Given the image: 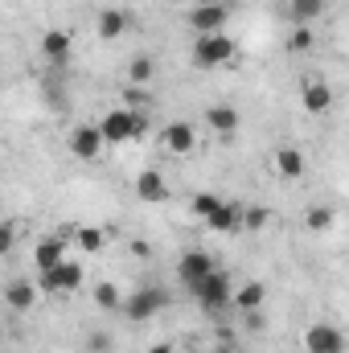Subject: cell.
Masks as SVG:
<instances>
[{
	"instance_id": "obj_1",
	"label": "cell",
	"mask_w": 349,
	"mask_h": 353,
	"mask_svg": "<svg viewBox=\"0 0 349 353\" xmlns=\"http://www.w3.org/2000/svg\"><path fill=\"white\" fill-rule=\"evenodd\" d=\"M99 132L107 144H132L144 136V111H132V107H119V111H107L99 119Z\"/></svg>"
},
{
	"instance_id": "obj_2",
	"label": "cell",
	"mask_w": 349,
	"mask_h": 353,
	"mask_svg": "<svg viewBox=\"0 0 349 353\" xmlns=\"http://www.w3.org/2000/svg\"><path fill=\"white\" fill-rule=\"evenodd\" d=\"M193 300H197L206 312L235 308V288H230V275H226V271H214V275H206V279L193 288Z\"/></svg>"
},
{
	"instance_id": "obj_3",
	"label": "cell",
	"mask_w": 349,
	"mask_h": 353,
	"mask_svg": "<svg viewBox=\"0 0 349 353\" xmlns=\"http://www.w3.org/2000/svg\"><path fill=\"white\" fill-rule=\"evenodd\" d=\"M161 308H169V292L165 288H140V292H132V300L119 308L128 321H152Z\"/></svg>"
},
{
	"instance_id": "obj_4",
	"label": "cell",
	"mask_w": 349,
	"mask_h": 353,
	"mask_svg": "<svg viewBox=\"0 0 349 353\" xmlns=\"http://www.w3.org/2000/svg\"><path fill=\"white\" fill-rule=\"evenodd\" d=\"M230 58H235V41L226 33H206L193 46V62L197 66H226Z\"/></svg>"
},
{
	"instance_id": "obj_5",
	"label": "cell",
	"mask_w": 349,
	"mask_h": 353,
	"mask_svg": "<svg viewBox=\"0 0 349 353\" xmlns=\"http://www.w3.org/2000/svg\"><path fill=\"white\" fill-rule=\"evenodd\" d=\"M214 271H218V267H214V259H210L206 251H185V255H181V263H177V279L193 292V288H197L206 275H214Z\"/></svg>"
},
{
	"instance_id": "obj_6",
	"label": "cell",
	"mask_w": 349,
	"mask_h": 353,
	"mask_svg": "<svg viewBox=\"0 0 349 353\" xmlns=\"http://www.w3.org/2000/svg\"><path fill=\"white\" fill-rule=\"evenodd\" d=\"M304 350L308 353H346V333L333 325H312L304 333Z\"/></svg>"
},
{
	"instance_id": "obj_7",
	"label": "cell",
	"mask_w": 349,
	"mask_h": 353,
	"mask_svg": "<svg viewBox=\"0 0 349 353\" xmlns=\"http://www.w3.org/2000/svg\"><path fill=\"white\" fill-rule=\"evenodd\" d=\"M226 4H193V12H189V25L197 29V37H206V33H222V25H226Z\"/></svg>"
},
{
	"instance_id": "obj_8",
	"label": "cell",
	"mask_w": 349,
	"mask_h": 353,
	"mask_svg": "<svg viewBox=\"0 0 349 353\" xmlns=\"http://www.w3.org/2000/svg\"><path fill=\"white\" fill-rule=\"evenodd\" d=\"M79 283H83V267L70 263V259L58 263L54 271H41V288H46V292H74Z\"/></svg>"
},
{
	"instance_id": "obj_9",
	"label": "cell",
	"mask_w": 349,
	"mask_h": 353,
	"mask_svg": "<svg viewBox=\"0 0 349 353\" xmlns=\"http://www.w3.org/2000/svg\"><path fill=\"white\" fill-rule=\"evenodd\" d=\"M103 144H107V140H103V132H99L94 123H83V128L70 132V152H74L79 161H94Z\"/></svg>"
},
{
	"instance_id": "obj_10",
	"label": "cell",
	"mask_w": 349,
	"mask_h": 353,
	"mask_svg": "<svg viewBox=\"0 0 349 353\" xmlns=\"http://www.w3.org/2000/svg\"><path fill=\"white\" fill-rule=\"evenodd\" d=\"M161 144H165L173 157H189V152L197 148V132H193L189 123H169V128L161 132Z\"/></svg>"
},
{
	"instance_id": "obj_11",
	"label": "cell",
	"mask_w": 349,
	"mask_h": 353,
	"mask_svg": "<svg viewBox=\"0 0 349 353\" xmlns=\"http://www.w3.org/2000/svg\"><path fill=\"white\" fill-rule=\"evenodd\" d=\"M58 263H66V243L62 239H41L33 247V267L37 271H54Z\"/></svg>"
},
{
	"instance_id": "obj_12",
	"label": "cell",
	"mask_w": 349,
	"mask_h": 353,
	"mask_svg": "<svg viewBox=\"0 0 349 353\" xmlns=\"http://www.w3.org/2000/svg\"><path fill=\"white\" fill-rule=\"evenodd\" d=\"M329 107H333V90H329V83L308 79V83H304V111H308V115H325Z\"/></svg>"
},
{
	"instance_id": "obj_13",
	"label": "cell",
	"mask_w": 349,
	"mask_h": 353,
	"mask_svg": "<svg viewBox=\"0 0 349 353\" xmlns=\"http://www.w3.org/2000/svg\"><path fill=\"white\" fill-rule=\"evenodd\" d=\"M128 25H132V17H128L123 8H103V12H99V37H103V41L123 37V33H128Z\"/></svg>"
},
{
	"instance_id": "obj_14",
	"label": "cell",
	"mask_w": 349,
	"mask_h": 353,
	"mask_svg": "<svg viewBox=\"0 0 349 353\" xmlns=\"http://www.w3.org/2000/svg\"><path fill=\"white\" fill-rule=\"evenodd\" d=\"M136 193H140V201H165L169 185H165V176L157 173V169H144V173L136 176Z\"/></svg>"
},
{
	"instance_id": "obj_15",
	"label": "cell",
	"mask_w": 349,
	"mask_h": 353,
	"mask_svg": "<svg viewBox=\"0 0 349 353\" xmlns=\"http://www.w3.org/2000/svg\"><path fill=\"white\" fill-rule=\"evenodd\" d=\"M206 226H210V230H218V234H235V230H243V205L222 201V210H218Z\"/></svg>"
},
{
	"instance_id": "obj_16",
	"label": "cell",
	"mask_w": 349,
	"mask_h": 353,
	"mask_svg": "<svg viewBox=\"0 0 349 353\" xmlns=\"http://www.w3.org/2000/svg\"><path fill=\"white\" fill-rule=\"evenodd\" d=\"M275 173L283 176V181H296V176H304V157H300V148L283 144V148L275 152Z\"/></svg>"
},
{
	"instance_id": "obj_17",
	"label": "cell",
	"mask_w": 349,
	"mask_h": 353,
	"mask_svg": "<svg viewBox=\"0 0 349 353\" xmlns=\"http://www.w3.org/2000/svg\"><path fill=\"white\" fill-rule=\"evenodd\" d=\"M206 119H210V128L222 132V136H235V132H239V111L226 107V103H214V107L206 111Z\"/></svg>"
},
{
	"instance_id": "obj_18",
	"label": "cell",
	"mask_w": 349,
	"mask_h": 353,
	"mask_svg": "<svg viewBox=\"0 0 349 353\" xmlns=\"http://www.w3.org/2000/svg\"><path fill=\"white\" fill-rule=\"evenodd\" d=\"M41 54H46L50 62H66V58H70V33L50 29V33L41 37Z\"/></svg>"
},
{
	"instance_id": "obj_19",
	"label": "cell",
	"mask_w": 349,
	"mask_h": 353,
	"mask_svg": "<svg viewBox=\"0 0 349 353\" xmlns=\"http://www.w3.org/2000/svg\"><path fill=\"white\" fill-rule=\"evenodd\" d=\"M263 300H267L263 283H243V288L235 292V308H239V312H259Z\"/></svg>"
},
{
	"instance_id": "obj_20",
	"label": "cell",
	"mask_w": 349,
	"mask_h": 353,
	"mask_svg": "<svg viewBox=\"0 0 349 353\" xmlns=\"http://www.w3.org/2000/svg\"><path fill=\"white\" fill-rule=\"evenodd\" d=\"M4 300H8V308H17V312H29V308H33V283H25V279L8 283V288H4Z\"/></svg>"
},
{
	"instance_id": "obj_21",
	"label": "cell",
	"mask_w": 349,
	"mask_h": 353,
	"mask_svg": "<svg viewBox=\"0 0 349 353\" xmlns=\"http://www.w3.org/2000/svg\"><path fill=\"white\" fill-rule=\"evenodd\" d=\"M321 8L325 4H317V0H292L288 4V17H292V25H308L312 17H321Z\"/></svg>"
},
{
	"instance_id": "obj_22",
	"label": "cell",
	"mask_w": 349,
	"mask_h": 353,
	"mask_svg": "<svg viewBox=\"0 0 349 353\" xmlns=\"http://www.w3.org/2000/svg\"><path fill=\"white\" fill-rule=\"evenodd\" d=\"M152 74H157L152 58H132V62H128V79H132L136 87H148V83H152Z\"/></svg>"
},
{
	"instance_id": "obj_23",
	"label": "cell",
	"mask_w": 349,
	"mask_h": 353,
	"mask_svg": "<svg viewBox=\"0 0 349 353\" xmlns=\"http://www.w3.org/2000/svg\"><path fill=\"white\" fill-rule=\"evenodd\" d=\"M189 210H193L197 218H206V222H210V218L222 210V197H214V193H197V197L189 201Z\"/></svg>"
},
{
	"instance_id": "obj_24",
	"label": "cell",
	"mask_w": 349,
	"mask_h": 353,
	"mask_svg": "<svg viewBox=\"0 0 349 353\" xmlns=\"http://www.w3.org/2000/svg\"><path fill=\"white\" fill-rule=\"evenodd\" d=\"M304 222H308V230H333V210L329 205H308V214H304Z\"/></svg>"
},
{
	"instance_id": "obj_25",
	"label": "cell",
	"mask_w": 349,
	"mask_h": 353,
	"mask_svg": "<svg viewBox=\"0 0 349 353\" xmlns=\"http://www.w3.org/2000/svg\"><path fill=\"white\" fill-rule=\"evenodd\" d=\"M94 304H99V308H107V312H115V308H123V300H119V292H115V283H99V288H94Z\"/></svg>"
},
{
	"instance_id": "obj_26",
	"label": "cell",
	"mask_w": 349,
	"mask_h": 353,
	"mask_svg": "<svg viewBox=\"0 0 349 353\" xmlns=\"http://www.w3.org/2000/svg\"><path fill=\"white\" fill-rule=\"evenodd\" d=\"M74 239H79V247H83V251H103V247H107V234H103V230H94V226L74 230Z\"/></svg>"
},
{
	"instance_id": "obj_27",
	"label": "cell",
	"mask_w": 349,
	"mask_h": 353,
	"mask_svg": "<svg viewBox=\"0 0 349 353\" xmlns=\"http://www.w3.org/2000/svg\"><path fill=\"white\" fill-rule=\"evenodd\" d=\"M267 226V210L263 205H243V230H263Z\"/></svg>"
},
{
	"instance_id": "obj_28",
	"label": "cell",
	"mask_w": 349,
	"mask_h": 353,
	"mask_svg": "<svg viewBox=\"0 0 349 353\" xmlns=\"http://www.w3.org/2000/svg\"><path fill=\"white\" fill-rule=\"evenodd\" d=\"M308 46H312V33H308L304 25H296V29H292V37H288V50H292V54H304Z\"/></svg>"
},
{
	"instance_id": "obj_29",
	"label": "cell",
	"mask_w": 349,
	"mask_h": 353,
	"mask_svg": "<svg viewBox=\"0 0 349 353\" xmlns=\"http://www.w3.org/2000/svg\"><path fill=\"white\" fill-rule=\"evenodd\" d=\"M123 99H128V107H132V111H144V107H148V94H144V87H136V83H128Z\"/></svg>"
},
{
	"instance_id": "obj_30",
	"label": "cell",
	"mask_w": 349,
	"mask_h": 353,
	"mask_svg": "<svg viewBox=\"0 0 349 353\" xmlns=\"http://www.w3.org/2000/svg\"><path fill=\"white\" fill-rule=\"evenodd\" d=\"M12 243H17V222H4L0 226V251H12Z\"/></svg>"
},
{
	"instance_id": "obj_31",
	"label": "cell",
	"mask_w": 349,
	"mask_h": 353,
	"mask_svg": "<svg viewBox=\"0 0 349 353\" xmlns=\"http://www.w3.org/2000/svg\"><path fill=\"white\" fill-rule=\"evenodd\" d=\"M90 350H94V353H107V350H111V337H103V333H99V337H90Z\"/></svg>"
},
{
	"instance_id": "obj_32",
	"label": "cell",
	"mask_w": 349,
	"mask_h": 353,
	"mask_svg": "<svg viewBox=\"0 0 349 353\" xmlns=\"http://www.w3.org/2000/svg\"><path fill=\"white\" fill-rule=\"evenodd\" d=\"M148 353H173V350L169 345H157V350H148Z\"/></svg>"
},
{
	"instance_id": "obj_33",
	"label": "cell",
	"mask_w": 349,
	"mask_h": 353,
	"mask_svg": "<svg viewBox=\"0 0 349 353\" xmlns=\"http://www.w3.org/2000/svg\"><path fill=\"white\" fill-rule=\"evenodd\" d=\"M317 4H329V0H317Z\"/></svg>"
}]
</instances>
